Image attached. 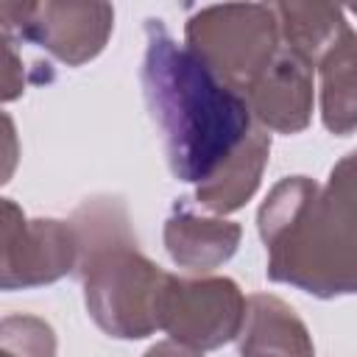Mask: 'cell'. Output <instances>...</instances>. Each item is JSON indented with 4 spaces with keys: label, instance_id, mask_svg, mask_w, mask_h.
Wrapping results in <instances>:
<instances>
[{
    "label": "cell",
    "instance_id": "17",
    "mask_svg": "<svg viewBox=\"0 0 357 357\" xmlns=\"http://www.w3.org/2000/svg\"><path fill=\"white\" fill-rule=\"evenodd\" d=\"M142 357H204V351H195L176 340H162V343H153Z\"/></svg>",
    "mask_w": 357,
    "mask_h": 357
},
{
    "label": "cell",
    "instance_id": "16",
    "mask_svg": "<svg viewBox=\"0 0 357 357\" xmlns=\"http://www.w3.org/2000/svg\"><path fill=\"white\" fill-rule=\"evenodd\" d=\"M3 45H6L3 100L8 103V100H14V98H20V95H22V89H25V75H22V61H20V56H17V47H14V42L3 39Z\"/></svg>",
    "mask_w": 357,
    "mask_h": 357
},
{
    "label": "cell",
    "instance_id": "6",
    "mask_svg": "<svg viewBox=\"0 0 357 357\" xmlns=\"http://www.w3.org/2000/svg\"><path fill=\"white\" fill-rule=\"evenodd\" d=\"M0 287L25 290L50 284L78 265V237L73 223L56 218L28 220L22 209L3 198L0 204Z\"/></svg>",
    "mask_w": 357,
    "mask_h": 357
},
{
    "label": "cell",
    "instance_id": "10",
    "mask_svg": "<svg viewBox=\"0 0 357 357\" xmlns=\"http://www.w3.org/2000/svg\"><path fill=\"white\" fill-rule=\"evenodd\" d=\"M240 354L243 357H315V346H312L310 329L287 301L271 293H254L245 301Z\"/></svg>",
    "mask_w": 357,
    "mask_h": 357
},
{
    "label": "cell",
    "instance_id": "18",
    "mask_svg": "<svg viewBox=\"0 0 357 357\" xmlns=\"http://www.w3.org/2000/svg\"><path fill=\"white\" fill-rule=\"evenodd\" d=\"M3 126H6V142H8V170H6V181L11 176V165H14V126H11V117L3 114Z\"/></svg>",
    "mask_w": 357,
    "mask_h": 357
},
{
    "label": "cell",
    "instance_id": "1",
    "mask_svg": "<svg viewBox=\"0 0 357 357\" xmlns=\"http://www.w3.org/2000/svg\"><path fill=\"white\" fill-rule=\"evenodd\" d=\"M145 36L139 78L170 173L181 181L204 184L257 123L245 98L223 84L187 45H178L162 20H148Z\"/></svg>",
    "mask_w": 357,
    "mask_h": 357
},
{
    "label": "cell",
    "instance_id": "14",
    "mask_svg": "<svg viewBox=\"0 0 357 357\" xmlns=\"http://www.w3.org/2000/svg\"><path fill=\"white\" fill-rule=\"evenodd\" d=\"M0 357H56V332L36 315H6L0 324Z\"/></svg>",
    "mask_w": 357,
    "mask_h": 357
},
{
    "label": "cell",
    "instance_id": "8",
    "mask_svg": "<svg viewBox=\"0 0 357 357\" xmlns=\"http://www.w3.org/2000/svg\"><path fill=\"white\" fill-rule=\"evenodd\" d=\"M243 98L265 131L298 134L312 117V67L282 47Z\"/></svg>",
    "mask_w": 357,
    "mask_h": 357
},
{
    "label": "cell",
    "instance_id": "2",
    "mask_svg": "<svg viewBox=\"0 0 357 357\" xmlns=\"http://www.w3.org/2000/svg\"><path fill=\"white\" fill-rule=\"evenodd\" d=\"M268 279L315 298L357 293V206L307 176H287L257 212Z\"/></svg>",
    "mask_w": 357,
    "mask_h": 357
},
{
    "label": "cell",
    "instance_id": "4",
    "mask_svg": "<svg viewBox=\"0 0 357 357\" xmlns=\"http://www.w3.org/2000/svg\"><path fill=\"white\" fill-rule=\"evenodd\" d=\"M184 42L223 84L240 95L282 50L276 11L265 3L206 6L187 20Z\"/></svg>",
    "mask_w": 357,
    "mask_h": 357
},
{
    "label": "cell",
    "instance_id": "19",
    "mask_svg": "<svg viewBox=\"0 0 357 357\" xmlns=\"http://www.w3.org/2000/svg\"><path fill=\"white\" fill-rule=\"evenodd\" d=\"M351 11H354V14H357V6H351Z\"/></svg>",
    "mask_w": 357,
    "mask_h": 357
},
{
    "label": "cell",
    "instance_id": "3",
    "mask_svg": "<svg viewBox=\"0 0 357 357\" xmlns=\"http://www.w3.org/2000/svg\"><path fill=\"white\" fill-rule=\"evenodd\" d=\"M70 223L78 237L75 273L84 282L92 321L120 340H139L162 329L170 273L137 248L126 204L112 195L86 198Z\"/></svg>",
    "mask_w": 357,
    "mask_h": 357
},
{
    "label": "cell",
    "instance_id": "15",
    "mask_svg": "<svg viewBox=\"0 0 357 357\" xmlns=\"http://www.w3.org/2000/svg\"><path fill=\"white\" fill-rule=\"evenodd\" d=\"M326 190L335 192L337 198H343V201H349V204L357 206V151L349 153V156H343V159L332 167L329 181H326Z\"/></svg>",
    "mask_w": 357,
    "mask_h": 357
},
{
    "label": "cell",
    "instance_id": "12",
    "mask_svg": "<svg viewBox=\"0 0 357 357\" xmlns=\"http://www.w3.org/2000/svg\"><path fill=\"white\" fill-rule=\"evenodd\" d=\"M282 47L318 67L321 59L337 45V39L349 31L343 8L329 3H273Z\"/></svg>",
    "mask_w": 357,
    "mask_h": 357
},
{
    "label": "cell",
    "instance_id": "13",
    "mask_svg": "<svg viewBox=\"0 0 357 357\" xmlns=\"http://www.w3.org/2000/svg\"><path fill=\"white\" fill-rule=\"evenodd\" d=\"M321 120L332 134L357 131V33L349 28L321 59Z\"/></svg>",
    "mask_w": 357,
    "mask_h": 357
},
{
    "label": "cell",
    "instance_id": "9",
    "mask_svg": "<svg viewBox=\"0 0 357 357\" xmlns=\"http://www.w3.org/2000/svg\"><path fill=\"white\" fill-rule=\"evenodd\" d=\"M243 229L220 215H198L184 201L165 220V248L178 268L209 273L229 262L240 245Z\"/></svg>",
    "mask_w": 357,
    "mask_h": 357
},
{
    "label": "cell",
    "instance_id": "5",
    "mask_svg": "<svg viewBox=\"0 0 357 357\" xmlns=\"http://www.w3.org/2000/svg\"><path fill=\"white\" fill-rule=\"evenodd\" d=\"M3 39L31 42L53 59L81 67L109 42L114 8L109 3H0Z\"/></svg>",
    "mask_w": 357,
    "mask_h": 357
},
{
    "label": "cell",
    "instance_id": "11",
    "mask_svg": "<svg viewBox=\"0 0 357 357\" xmlns=\"http://www.w3.org/2000/svg\"><path fill=\"white\" fill-rule=\"evenodd\" d=\"M268 156H271V134L262 126H254L245 142L204 184L195 187V204L220 218L240 209L257 192Z\"/></svg>",
    "mask_w": 357,
    "mask_h": 357
},
{
    "label": "cell",
    "instance_id": "7",
    "mask_svg": "<svg viewBox=\"0 0 357 357\" xmlns=\"http://www.w3.org/2000/svg\"><path fill=\"white\" fill-rule=\"evenodd\" d=\"M245 296L229 276H173L162 301V329L170 340L195 351L220 349L240 337L245 321Z\"/></svg>",
    "mask_w": 357,
    "mask_h": 357
}]
</instances>
